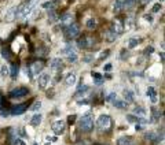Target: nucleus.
Listing matches in <instances>:
<instances>
[{
    "label": "nucleus",
    "instance_id": "nucleus-1",
    "mask_svg": "<svg viewBox=\"0 0 165 145\" xmlns=\"http://www.w3.org/2000/svg\"><path fill=\"white\" fill-rule=\"evenodd\" d=\"M94 129V116L91 114H85L80 118V130L83 133H89Z\"/></svg>",
    "mask_w": 165,
    "mask_h": 145
},
{
    "label": "nucleus",
    "instance_id": "nucleus-2",
    "mask_svg": "<svg viewBox=\"0 0 165 145\" xmlns=\"http://www.w3.org/2000/svg\"><path fill=\"white\" fill-rule=\"evenodd\" d=\"M63 33H65V37H66L68 40L76 39L77 36L80 34V26H79L77 24H69V25L65 26Z\"/></svg>",
    "mask_w": 165,
    "mask_h": 145
},
{
    "label": "nucleus",
    "instance_id": "nucleus-3",
    "mask_svg": "<svg viewBox=\"0 0 165 145\" xmlns=\"http://www.w3.org/2000/svg\"><path fill=\"white\" fill-rule=\"evenodd\" d=\"M97 126L102 131H109L112 127V118L109 115H101L97 121Z\"/></svg>",
    "mask_w": 165,
    "mask_h": 145
},
{
    "label": "nucleus",
    "instance_id": "nucleus-4",
    "mask_svg": "<svg viewBox=\"0 0 165 145\" xmlns=\"http://www.w3.org/2000/svg\"><path fill=\"white\" fill-rule=\"evenodd\" d=\"M66 55V59H68L69 63H76L77 59H79V56H77L76 51H74V48L72 47V45H68V47L65 48L63 51H62Z\"/></svg>",
    "mask_w": 165,
    "mask_h": 145
},
{
    "label": "nucleus",
    "instance_id": "nucleus-5",
    "mask_svg": "<svg viewBox=\"0 0 165 145\" xmlns=\"http://www.w3.org/2000/svg\"><path fill=\"white\" fill-rule=\"evenodd\" d=\"M10 97L11 99H19V97H25L29 94V90L28 88H24V86H19V88H15L10 92Z\"/></svg>",
    "mask_w": 165,
    "mask_h": 145
},
{
    "label": "nucleus",
    "instance_id": "nucleus-6",
    "mask_svg": "<svg viewBox=\"0 0 165 145\" xmlns=\"http://www.w3.org/2000/svg\"><path fill=\"white\" fill-rule=\"evenodd\" d=\"M51 129H53V131L55 134H62L65 131V129H66V123L62 119H58V121H55L51 125Z\"/></svg>",
    "mask_w": 165,
    "mask_h": 145
},
{
    "label": "nucleus",
    "instance_id": "nucleus-7",
    "mask_svg": "<svg viewBox=\"0 0 165 145\" xmlns=\"http://www.w3.org/2000/svg\"><path fill=\"white\" fill-rule=\"evenodd\" d=\"M50 82H51V75L48 73H43L39 77V88H41V89H45L50 85Z\"/></svg>",
    "mask_w": 165,
    "mask_h": 145
},
{
    "label": "nucleus",
    "instance_id": "nucleus-8",
    "mask_svg": "<svg viewBox=\"0 0 165 145\" xmlns=\"http://www.w3.org/2000/svg\"><path fill=\"white\" fill-rule=\"evenodd\" d=\"M26 108H28L26 104H17V106H12V108L10 110V114L14 115V116H17V115H22L25 111H26Z\"/></svg>",
    "mask_w": 165,
    "mask_h": 145
},
{
    "label": "nucleus",
    "instance_id": "nucleus-9",
    "mask_svg": "<svg viewBox=\"0 0 165 145\" xmlns=\"http://www.w3.org/2000/svg\"><path fill=\"white\" fill-rule=\"evenodd\" d=\"M43 69H44V63L41 62V60H36V62H33V64L30 67H29V70H30V73L32 74H39V73H41L43 71Z\"/></svg>",
    "mask_w": 165,
    "mask_h": 145
},
{
    "label": "nucleus",
    "instance_id": "nucleus-10",
    "mask_svg": "<svg viewBox=\"0 0 165 145\" xmlns=\"http://www.w3.org/2000/svg\"><path fill=\"white\" fill-rule=\"evenodd\" d=\"M124 25L121 24V21H118V19H116L114 22L112 24V28H110V30H113L116 34H122V31H124Z\"/></svg>",
    "mask_w": 165,
    "mask_h": 145
},
{
    "label": "nucleus",
    "instance_id": "nucleus-11",
    "mask_svg": "<svg viewBox=\"0 0 165 145\" xmlns=\"http://www.w3.org/2000/svg\"><path fill=\"white\" fill-rule=\"evenodd\" d=\"M77 81V75L76 73H73V71H70V73H68V75L65 77V84L68 85V86H72V85H74Z\"/></svg>",
    "mask_w": 165,
    "mask_h": 145
},
{
    "label": "nucleus",
    "instance_id": "nucleus-12",
    "mask_svg": "<svg viewBox=\"0 0 165 145\" xmlns=\"http://www.w3.org/2000/svg\"><path fill=\"white\" fill-rule=\"evenodd\" d=\"M50 67H51V70L53 71H61V69H62V60L58 59V58L53 59L51 63H50Z\"/></svg>",
    "mask_w": 165,
    "mask_h": 145
},
{
    "label": "nucleus",
    "instance_id": "nucleus-13",
    "mask_svg": "<svg viewBox=\"0 0 165 145\" xmlns=\"http://www.w3.org/2000/svg\"><path fill=\"white\" fill-rule=\"evenodd\" d=\"M146 94H147V97L151 99L153 103H157V90H156V88L149 86L146 89Z\"/></svg>",
    "mask_w": 165,
    "mask_h": 145
},
{
    "label": "nucleus",
    "instance_id": "nucleus-14",
    "mask_svg": "<svg viewBox=\"0 0 165 145\" xmlns=\"http://www.w3.org/2000/svg\"><path fill=\"white\" fill-rule=\"evenodd\" d=\"M91 39H87V37H83V39L77 40V47L79 48H83V49H85V48H88L89 45H91V41H89Z\"/></svg>",
    "mask_w": 165,
    "mask_h": 145
},
{
    "label": "nucleus",
    "instance_id": "nucleus-15",
    "mask_svg": "<svg viewBox=\"0 0 165 145\" xmlns=\"http://www.w3.org/2000/svg\"><path fill=\"white\" fill-rule=\"evenodd\" d=\"M124 99L127 103H133L135 101V94L131 89H124Z\"/></svg>",
    "mask_w": 165,
    "mask_h": 145
},
{
    "label": "nucleus",
    "instance_id": "nucleus-16",
    "mask_svg": "<svg viewBox=\"0 0 165 145\" xmlns=\"http://www.w3.org/2000/svg\"><path fill=\"white\" fill-rule=\"evenodd\" d=\"M117 145H135V141L131 137H120L117 140Z\"/></svg>",
    "mask_w": 165,
    "mask_h": 145
},
{
    "label": "nucleus",
    "instance_id": "nucleus-17",
    "mask_svg": "<svg viewBox=\"0 0 165 145\" xmlns=\"http://www.w3.org/2000/svg\"><path fill=\"white\" fill-rule=\"evenodd\" d=\"M41 119H43V115L41 114H35L32 116V119H30V125H32L33 127H37V126L41 123Z\"/></svg>",
    "mask_w": 165,
    "mask_h": 145
},
{
    "label": "nucleus",
    "instance_id": "nucleus-18",
    "mask_svg": "<svg viewBox=\"0 0 165 145\" xmlns=\"http://www.w3.org/2000/svg\"><path fill=\"white\" fill-rule=\"evenodd\" d=\"M141 43H142V39H141V37H132V39L128 40V48H129V49H132V48L138 47V45H139Z\"/></svg>",
    "mask_w": 165,
    "mask_h": 145
},
{
    "label": "nucleus",
    "instance_id": "nucleus-19",
    "mask_svg": "<svg viewBox=\"0 0 165 145\" xmlns=\"http://www.w3.org/2000/svg\"><path fill=\"white\" fill-rule=\"evenodd\" d=\"M112 103H113V106L116 107V108H120V110H124V108H127V107H128V106H127V103H125L124 100H120L118 97H116Z\"/></svg>",
    "mask_w": 165,
    "mask_h": 145
},
{
    "label": "nucleus",
    "instance_id": "nucleus-20",
    "mask_svg": "<svg viewBox=\"0 0 165 145\" xmlns=\"http://www.w3.org/2000/svg\"><path fill=\"white\" fill-rule=\"evenodd\" d=\"M124 0H116L114 4H113V11L114 12H120L124 10Z\"/></svg>",
    "mask_w": 165,
    "mask_h": 145
},
{
    "label": "nucleus",
    "instance_id": "nucleus-21",
    "mask_svg": "<svg viewBox=\"0 0 165 145\" xmlns=\"http://www.w3.org/2000/svg\"><path fill=\"white\" fill-rule=\"evenodd\" d=\"M4 18H6V21H8V22H10V21H12V19H15V18H17V7L11 8V10H8Z\"/></svg>",
    "mask_w": 165,
    "mask_h": 145
},
{
    "label": "nucleus",
    "instance_id": "nucleus-22",
    "mask_svg": "<svg viewBox=\"0 0 165 145\" xmlns=\"http://www.w3.org/2000/svg\"><path fill=\"white\" fill-rule=\"evenodd\" d=\"M92 78H94V84H97V85H102L103 81H105V78H103L99 73H97V71L92 73Z\"/></svg>",
    "mask_w": 165,
    "mask_h": 145
},
{
    "label": "nucleus",
    "instance_id": "nucleus-23",
    "mask_svg": "<svg viewBox=\"0 0 165 145\" xmlns=\"http://www.w3.org/2000/svg\"><path fill=\"white\" fill-rule=\"evenodd\" d=\"M105 36H106V40H107L109 43H113V41H116V39L118 37V34H116V33H114L113 30H110V29L105 33Z\"/></svg>",
    "mask_w": 165,
    "mask_h": 145
},
{
    "label": "nucleus",
    "instance_id": "nucleus-24",
    "mask_svg": "<svg viewBox=\"0 0 165 145\" xmlns=\"http://www.w3.org/2000/svg\"><path fill=\"white\" fill-rule=\"evenodd\" d=\"M145 138H146V140H149V141H160V140H161V138L158 137L154 131H149V133H146L145 134Z\"/></svg>",
    "mask_w": 165,
    "mask_h": 145
},
{
    "label": "nucleus",
    "instance_id": "nucleus-25",
    "mask_svg": "<svg viewBox=\"0 0 165 145\" xmlns=\"http://www.w3.org/2000/svg\"><path fill=\"white\" fill-rule=\"evenodd\" d=\"M89 88L87 86V85H79V88H77V92H76V96H84L85 92H88Z\"/></svg>",
    "mask_w": 165,
    "mask_h": 145
},
{
    "label": "nucleus",
    "instance_id": "nucleus-26",
    "mask_svg": "<svg viewBox=\"0 0 165 145\" xmlns=\"http://www.w3.org/2000/svg\"><path fill=\"white\" fill-rule=\"evenodd\" d=\"M146 112H147V111H146L143 107H135V108H133V114L138 115V116H146Z\"/></svg>",
    "mask_w": 165,
    "mask_h": 145
},
{
    "label": "nucleus",
    "instance_id": "nucleus-27",
    "mask_svg": "<svg viewBox=\"0 0 165 145\" xmlns=\"http://www.w3.org/2000/svg\"><path fill=\"white\" fill-rule=\"evenodd\" d=\"M55 6H56V0H50V1H45L43 4V8H45V10H54Z\"/></svg>",
    "mask_w": 165,
    "mask_h": 145
},
{
    "label": "nucleus",
    "instance_id": "nucleus-28",
    "mask_svg": "<svg viewBox=\"0 0 165 145\" xmlns=\"http://www.w3.org/2000/svg\"><path fill=\"white\" fill-rule=\"evenodd\" d=\"M10 75H11L12 78H17L18 77V71H19V69H18V64H12L11 69H10Z\"/></svg>",
    "mask_w": 165,
    "mask_h": 145
},
{
    "label": "nucleus",
    "instance_id": "nucleus-29",
    "mask_svg": "<svg viewBox=\"0 0 165 145\" xmlns=\"http://www.w3.org/2000/svg\"><path fill=\"white\" fill-rule=\"evenodd\" d=\"M85 26H87L89 30H94L95 26H97V21L94 19V18H89V19H87V22H85Z\"/></svg>",
    "mask_w": 165,
    "mask_h": 145
},
{
    "label": "nucleus",
    "instance_id": "nucleus-30",
    "mask_svg": "<svg viewBox=\"0 0 165 145\" xmlns=\"http://www.w3.org/2000/svg\"><path fill=\"white\" fill-rule=\"evenodd\" d=\"M109 55H110V51H109V49H105V51H101V52H99V55H98V58H97V60H99V62H101V60L106 59Z\"/></svg>",
    "mask_w": 165,
    "mask_h": 145
},
{
    "label": "nucleus",
    "instance_id": "nucleus-31",
    "mask_svg": "<svg viewBox=\"0 0 165 145\" xmlns=\"http://www.w3.org/2000/svg\"><path fill=\"white\" fill-rule=\"evenodd\" d=\"M1 56H3V59H6V60H10V59H11L10 49H8V48H3V49H1Z\"/></svg>",
    "mask_w": 165,
    "mask_h": 145
},
{
    "label": "nucleus",
    "instance_id": "nucleus-32",
    "mask_svg": "<svg viewBox=\"0 0 165 145\" xmlns=\"http://www.w3.org/2000/svg\"><path fill=\"white\" fill-rule=\"evenodd\" d=\"M8 74H10V71H8V67L3 66L1 69H0V78H1V79H4Z\"/></svg>",
    "mask_w": 165,
    "mask_h": 145
},
{
    "label": "nucleus",
    "instance_id": "nucleus-33",
    "mask_svg": "<svg viewBox=\"0 0 165 145\" xmlns=\"http://www.w3.org/2000/svg\"><path fill=\"white\" fill-rule=\"evenodd\" d=\"M151 112H153V118H151V122L158 121V119H160V112L157 111V108H156V107H153V108H151Z\"/></svg>",
    "mask_w": 165,
    "mask_h": 145
},
{
    "label": "nucleus",
    "instance_id": "nucleus-34",
    "mask_svg": "<svg viewBox=\"0 0 165 145\" xmlns=\"http://www.w3.org/2000/svg\"><path fill=\"white\" fill-rule=\"evenodd\" d=\"M138 1H139V0H124V7L131 8V7H133Z\"/></svg>",
    "mask_w": 165,
    "mask_h": 145
},
{
    "label": "nucleus",
    "instance_id": "nucleus-35",
    "mask_svg": "<svg viewBox=\"0 0 165 145\" xmlns=\"http://www.w3.org/2000/svg\"><path fill=\"white\" fill-rule=\"evenodd\" d=\"M69 21H70V15H69V14H65V15L61 16V22H62V24H68ZM65 26H66V25H65Z\"/></svg>",
    "mask_w": 165,
    "mask_h": 145
},
{
    "label": "nucleus",
    "instance_id": "nucleus-36",
    "mask_svg": "<svg viewBox=\"0 0 165 145\" xmlns=\"http://www.w3.org/2000/svg\"><path fill=\"white\" fill-rule=\"evenodd\" d=\"M40 107H41V101L39 100V101H35V103H33V106L30 107V110H32V111H37L39 108H40Z\"/></svg>",
    "mask_w": 165,
    "mask_h": 145
},
{
    "label": "nucleus",
    "instance_id": "nucleus-37",
    "mask_svg": "<svg viewBox=\"0 0 165 145\" xmlns=\"http://www.w3.org/2000/svg\"><path fill=\"white\" fill-rule=\"evenodd\" d=\"M127 121L131 122V123H136L138 122V116H135V115H127Z\"/></svg>",
    "mask_w": 165,
    "mask_h": 145
},
{
    "label": "nucleus",
    "instance_id": "nucleus-38",
    "mask_svg": "<svg viewBox=\"0 0 165 145\" xmlns=\"http://www.w3.org/2000/svg\"><path fill=\"white\" fill-rule=\"evenodd\" d=\"M83 62H84V63H91V62H94V55H85L84 58H83Z\"/></svg>",
    "mask_w": 165,
    "mask_h": 145
},
{
    "label": "nucleus",
    "instance_id": "nucleus-39",
    "mask_svg": "<svg viewBox=\"0 0 165 145\" xmlns=\"http://www.w3.org/2000/svg\"><path fill=\"white\" fill-rule=\"evenodd\" d=\"M116 97H117V94L114 93V92H112V93H109L107 96H106V101H113Z\"/></svg>",
    "mask_w": 165,
    "mask_h": 145
},
{
    "label": "nucleus",
    "instance_id": "nucleus-40",
    "mask_svg": "<svg viewBox=\"0 0 165 145\" xmlns=\"http://www.w3.org/2000/svg\"><path fill=\"white\" fill-rule=\"evenodd\" d=\"M0 115H1L3 118H7L8 115H10V111H7V110H4V108H1V110H0Z\"/></svg>",
    "mask_w": 165,
    "mask_h": 145
},
{
    "label": "nucleus",
    "instance_id": "nucleus-41",
    "mask_svg": "<svg viewBox=\"0 0 165 145\" xmlns=\"http://www.w3.org/2000/svg\"><path fill=\"white\" fill-rule=\"evenodd\" d=\"M143 129H145V125H141V123H135V130H136V131H142Z\"/></svg>",
    "mask_w": 165,
    "mask_h": 145
},
{
    "label": "nucleus",
    "instance_id": "nucleus-42",
    "mask_svg": "<svg viewBox=\"0 0 165 145\" xmlns=\"http://www.w3.org/2000/svg\"><path fill=\"white\" fill-rule=\"evenodd\" d=\"M160 10H161V4H154V7H153V12H158L160 11Z\"/></svg>",
    "mask_w": 165,
    "mask_h": 145
},
{
    "label": "nucleus",
    "instance_id": "nucleus-43",
    "mask_svg": "<svg viewBox=\"0 0 165 145\" xmlns=\"http://www.w3.org/2000/svg\"><path fill=\"white\" fill-rule=\"evenodd\" d=\"M153 52H154V48L153 47H147V48H146V55H151Z\"/></svg>",
    "mask_w": 165,
    "mask_h": 145
},
{
    "label": "nucleus",
    "instance_id": "nucleus-44",
    "mask_svg": "<svg viewBox=\"0 0 165 145\" xmlns=\"http://www.w3.org/2000/svg\"><path fill=\"white\" fill-rule=\"evenodd\" d=\"M145 19L147 21V22H153V16L150 15V14H146V15H145Z\"/></svg>",
    "mask_w": 165,
    "mask_h": 145
},
{
    "label": "nucleus",
    "instance_id": "nucleus-45",
    "mask_svg": "<svg viewBox=\"0 0 165 145\" xmlns=\"http://www.w3.org/2000/svg\"><path fill=\"white\" fill-rule=\"evenodd\" d=\"M74 121H76V115H70L69 116V123H73Z\"/></svg>",
    "mask_w": 165,
    "mask_h": 145
},
{
    "label": "nucleus",
    "instance_id": "nucleus-46",
    "mask_svg": "<svg viewBox=\"0 0 165 145\" xmlns=\"http://www.w3.org/2000/svg\"><path fill=\"white\" fill-rule=\"evenodd\" d=\"M103 70H106V71H110V70H112V64H110V63H109V64H106V66L103 67Z\"/></svg>",
    "mask_w": 165,
    "mask_h": 145
},
{
    "label": "nucleus",
    "instance_id": "nucleus-47",
    "mask_svg": "<svg viewBox=\"0 0 165 145\" xmlns=\"http://www.w3.org/2000/svg\"><path fill=\"white\" fill-rule=\"evenodd\" d=\"M47 140L48 141H56V137H54V136H47Z\"/></svg>",
    "mask_w": 165,
    "mask_h": 145
},
{
    "label": "nucleus",
    "instance_id": "nucleus-48",
    "mask_svg": "<svg viewBox=\"0 0 165 145\" xmlns=\"http://www.w3.org/2000/svg\"><path fill=\"white\" fill-rule=\"evenodd\" d=\"M3 108V96L0 94V110Z\"/></svg>",
    "mask_w": 165,
    "mask_h": 145
},
{
    "label": "nucleus",
    "instance_id": "nucleus-49",
    "mask_svg": "<svg viewBox=\"0 0 165 145\" xmlns=\"http://www.w3.org/2000/svg\"><path fill=\"white\" fill-rule=\"evenodd\" d=\"M147 1H151V0H143V3H147Z\"/></svg>",
    "mask_w": 165,
    "mask_h": 145
}]
</instances>
